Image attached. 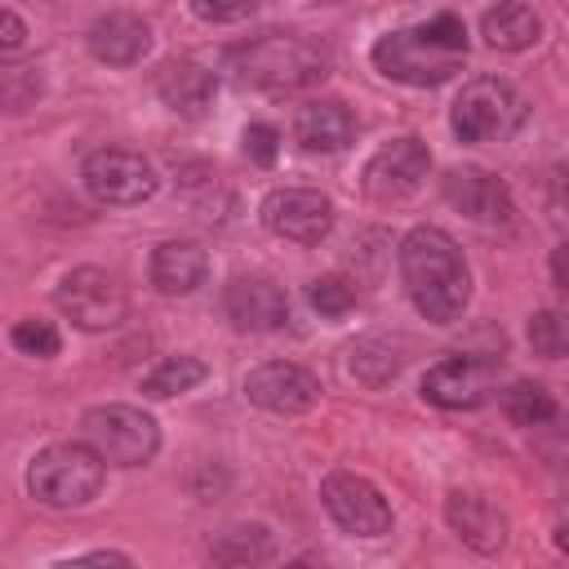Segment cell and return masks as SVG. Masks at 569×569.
<instances>
[{
    "label": "cell",
    "mask_w": 569,
    "mask_h": 569,
    "mask_svg": "<svg viewBox=\"0 0 569 569\" xmlns=\"http://www.w3.org/2000/svg\"><path fill=\"white\" fill-rule=\"evenodd\" d=\"M400 280L418 316L431 325H453L471 302V267L458 249V240L440 227H413L400 240Z\"/></svg>",
    "instance_id": "obj_1"
},
{
    "label": "cell",
    "mask_w": 569,
    "mask_h": 569,
    "mask_svg": "<svg viewBox=\"0 0 569 569\" xmlns=\"http://www.w3.org/2000/svg\"><path fill=\"white\" fill-rule=\"evenodd\" d=\"M369 58L396 84H413V89L445 84L467 62V22L458 13H449V9H440L427 22L396 27V31L378 36Z\"/></svg>",
    "instance_id": "obj_2"
},
{
    "label": "cell",
    "mask_w": 569,
    "mask_h": 569,
    "mask_svg": "<svg viewBox=\"0 0 569 569\" xmlns=\"http://www.w3.org/2000/svg\"><path fill=\"white\" fill-rule=\"evenodd\" d=\"M227 62L240 84L267 93H298L329 76V53L298 31H262L258 40L236 44Z\"/></svg>",
    "instance_id": "obj_3"
},
{
    "label": "cell",
    "mask_w": 569,
    "mask_h": 569,
    "mask_svg": "<svg viewBox=\"0 0 569 569\" xmlns=\"http://www.w3.org/2000/svg\"><path fill=\"white\" fill-rule=\"evenodd\" d=\"M102 485H107V462L80 440L44 445L27 467V493L53 511L89 507L102 493Z\"/></svg>",
    "instance_id": "obj_4"
},
{
    "label": "cell",
    "mask_w": 569,
    "mask_h": 569,
    "mask_svg": "<svg viewBox=\"0 0 569 569\" xmlns=\"http://www.w3.org/2000/svg\"><path fill=\"white\" fill-rule=\"evenodd\" d=\"M525 120H529V102L502 76H480V80L462 84V93L453 98V111H449L458 142H507L511 133H520Z\"/></svg>",
    "instance_id": "obj_5"
},
{
    "label": "cell",
    "mask_w": 569,
    "mask_h": 569,
    "mask_svg": "<svg viewBox=\"0 0 569 569\" xmlns=\"http://www.w3.org/2000/svg\"><path fill=\"white\" fill-rule=\"evenodd\" d=\"M80 445L107 467H142L160 453V427L138 405H93L80 418Z\"/></svg>",
    "instance_id": "obj_6"
},
{
    "label": "cell",
    "mask_w": 569,
    "mask_h": 569,
    "mask_svg": "<svg viewBox=\"0 0 569 569\" xmlns=\"http://www.w3.org/2000/svg\"><path fill=\"white\" fill-rule=\"evenodd\" d=\"M53 302L84 333H107V329H116L129 316L124 284L111 271H102V267H76V271H67L58 280V289H53Z\"/></svg>",
    "instance_id": "obj_7"
},
{
    "label": "cell",
    "mask_w": 569,
    "mask_h": 569,
    "mask_svg": "<svg viewBox=\"0 0 569 569\" xmlns=\"http://www.w3.org/2000/svg\"><path fill=\"white\" fill-rule=\"evenodd\" d=\"M80 178H84V187H89V196L98 204H120V209L151 200L156 187H160L156 164L133 147H98V151H89L84 164H80Z\"/></svg>",
    "instance_id": "obj_8"
},
{
    "label": "cell",
    "mask_w": 569,
    "mask_h": 569,
    "mask_svg": "<svg viewBox=\"0 0 569 569\" xmlns=\"http://www.w3.org/2000/svg\"><path fill=\"white\" fill-rule=\"evenodd\" d=\"M427 173H431V151H427V142L413 138V133H400V138L382 142V147L365 160L360 187H365L369 200L396 204V200H409V196L427 182Z\"/></svg>",
    "instance_id": "obj_9"
},
{
    "label": "cell",
    "mask_w": 569,
    "mask_h": 569,
    "mask_svg": "<svg viewBox=\"0 0 569 569\" xmlns=\"http://www.w3.org/2000/svg\"><path fill=\"white\" fill-rule=\"evenodd\" d=\"M320 502L329 520L351 538H382L391 533V502L382 489L356 471H329L320 480Z\"/></svg>",
    "instance_id": "obj_10"
},
{
    "label": "cell",
    "mask_w": 569,
    "mask_h": 569,
    "mask_svg": "<svg viewBox=\"0 0 569 569\" xmlns=\"http://www.w3.org/2000/svg\"><path fill=\"white\" fill-rule=\"evenodd\" d=\"M258 218L289 244H320L333 231V200L316 187H276L262 196Z\"/></svg>",
    "instance_id": "obj_11"
},
{
    "label": "cell",
    "mask_w": 569,
    "mask_h": 569,
    "mask_svg": "<svg viewBox=\"0 0 569 569\" xmlns=\"http://www.w3.org/2000/svg\"><path fill=\"white\" fill-rule=\"evenodd\" d=\"M498 360L493 356H445L422 373V400L440 409H480L493 396Z\"/></svg>",
    "instance_id": "obj_12"
},
{
    "label": "cell",
    "mask_w": 569,
    "mask_h": 569,
    "mask_svg": "<svg viewBox=\"0 0 569 569\" xmlns=\"http://www.w3.org/2000/svg\"><path fill=\"white\" fill-rule=\"evenodd\" d=\"M244 396H249V405H258L267 413L293 418V413L316 409L320 378L307 365H293V360H262L258 369L244 373Z\"/></svg>",
    "instance_id": "obj_13"
},
{
    "label": "cell",
    "mask_w": 569,
    "mask_h": 569,
    "mask_svg": "<svg viewBox=\"0 0 569 569\" xmlns=\"http://www.w3.org/2000/svg\"><path fill=\"white\" fill-rule=\"evenodd\" d=\"M222 311L240 333H276L289 325V293L271 276H231L222 289Z\"/></svg>",
    "instance_id": "obj_14"
},
{
    "label": "cell",
    "mask_w": 569,
    "mask_h": 569,
    "mask_svg": "<svg viewBox=\"0 0 569 569\" xmlns=\"http://www.w3.org/2000/svg\"><path fill=\"white\" fill-rule=\"evenodd\" d=\"M440 191H445V200H449L458 213H467L471 222H485V227L511 222V213H516V200H511L507 182H502L498 173L480 169V164H458V169H449V173L440 178Z\"/></svg>",
    "instance_id": "obj_15"
},
{
    "label": "cell",
    "mask_w": 569,
    "mask_h": 569,
    "mask_svg": "<svg viewBox=\"0 0 569 569\" xmlns=\"http://www.w3.org/2000/svg\"><path fill=\"white\" fill-rule=\"evenodd\" d=\"M84 49L107 67H133V62H142L151 53V27L133 9H111V13L89 22Z\"/></svg>",
    "instance_id": "obj_16"
},
{
    "label": "cell",
    "mask_w": 569,
    "mask_h": 569,
    "mask_svg": "<svg viewBox=\"0 0 569 569\" xmlns=\"http://www.w3.org/2000/svg\"><path fill=\"white\" fill-rule=\"evenodd\" d=\"M156 98L173 116L200 120V116H209V107L218 98V76L209 67H200L196 58H169L156 67Z\"/></svg>",
    "instance_id": "obj_17"
},
{
    "label": "cell",
    "mask_w": 569,
    "mask_h": 569,
    "mask_svg": "<svg viewBox=\"0 0 569 569\" xmlns=\"http://www.w3.org/2000/svg\"><path fill=\"white\" fill-rule=\"evenodd\" d=\"M445 520L449 529L480 556H498L507 542V516L476 489H453L445 498Z\"/></svg>",
    "instance_id": "obj_18"
},
{
    "label": "cell",
    "mask_w": 569,
    "mask_h": 569,
    "mask_svg": "<svg viewBox=\"0 0 569 569\" xmlns=\"http://www.w3.org/2000/svg\"><path fill=\"white\" fill-rule=\"evenodd\" d=\"M293 138L302 151H347L356 142V116L342 98H311L293 111Z\"/></svg>",
    "instance_id": "obj_19"
},
{
    "label": "cell",
    "mask_w": 569,
    "mask_h": 569,
    "mask_svg": "<svg viewBox=\"0 0 569 569\" xmlns=\"http://www.w3.org/2000/svg\"><path fill=\"white\" fill-rule=\"evenodd\" d=\"M147 276L160 293L178 298V293H196L209 276V253L200 240H160L151 249V262H147Z\"/></svg>",
    "instance_id": "obj_20"
},
{
    "label": "cell",
    "mask_w": 569,
    "mask_h": 569,
    "mask_svg": "<svg viewBox=\"0 0 569 569\" xmlns=\"http://www.w3.org/2000/svg\"><path fill=\"white\" fill-rule=\"evenodd\" d=\"M204 551H209L213 569H253V565L276 556V538H271L267 525L240 520V525H222L218 533H209Z\"/></svg>",
    "instance_id": "obj_21"
},
{
    "label": "cell",
    "mask_w": 569,
    "mask_h": 569,
    "mask_svg": "<svg viewBox=\"0 0 569 569\" xmlns=\"http://www.w3.org/2000/svg\"><path fill=\"white\" fill-rule=\"evenodd\" d=\"M480 36H485L489 49L520 53V49L542 40V18L533 13V4H493L480 18Z\"/></svg>",
    "instance_id": "obj_22"
},
{
    "label": "cell",
    "mask_w": 569,
    "mask_h": 569,
    "mask_svg": "<svg viewBox=\"0 0 569 569\" xmlns=\"http://www.w3.org/2000/svg\"><path fill=\"white\" fill-rule=\"evenodd\" d=\"M347 369H351L356 382H365V387L378 391V387H387L405 369V342L400 338H387V333H369V338L351 342Z\"/></svg>",
    "instance_id": "obj_23"
},
{
    "label": "cell",
    "mask_w": 569,
    "mask_h": 569,
    "mask_svg": "<svg viewBox=\"0 0 569 569\" xmlns=\"http://www.w3.org/2000/svg\"><path fill=\"white\" fill-rule=\"evenodd\" d=\"M44 98V67L27 58H0V111L18 116Z\"/></svg>",
    "instance_id": "obj_24"
},
{
    "label": "cell",
    "mask_w": 569,
    "mask_h": 569,
    "mask_svg": "<svg viewBox=\"0 0 569 569\" xmlns=\"http://www.w3.org/2000/svg\"><path fill=\"white\" fill-rule=\"evenodd\" d=\"M204 360H196V356H164L151 373H142V391L151 396V400H169V396H182V391H191V387H200L204 382Z\"/></svg>",
    "instance_id": "obj_25"
},
{
    "label": "cell",
    "mask_w": 569,
    "mask_h": 569,
    "mask_svg": "<svg viewBox=\"0 0 569 569\" xmlns=\"http://www.w3.org/2000/svg\"><path fill=\"white\" fill-rule=\"evenodd\" d=\"M502 413H507L516 427H542V422L556 418V396H551L542 382L520 378V382H511V387L502 391Z\"/></svg>",
    "instance_id": "obj_26"
},
{
    "label": "cell",
    "mask_w": 569,
    "mask_h": 569,
    "mask_svg": "<svg viewBox=\"0 0 569 569\" xmlns=\"http://www.w3.org/2000/svg\"><path fill=\"white\" fill-rule=\"evenodd\" d=\"M307 298H311V307H316L325 320H342V316L360 302L356 280H347V276H320V280H311Z\"/></svg>",
    "instance_id": "obj_27"
},
{
    "label": "cell",
    "mask_w": 569,
    "mask_h": 569,
    "mask_svg": "<svg viewBox=\"0 0 569 569\" xmlns=\"http://www.w3.org/2000/svg\"><path fill=\"white\" fill-rule=\"evenodd\" d=\"M9 342H13L22 356H36V360H53V356L62 351V333H58L49 320H40V316L18 320V325L9 329Z\"/></svg>",
    "instance_id": "obj_28"
},
{
    "label": "cell",
    "mask_w": 569,
    "mask_h": 569,
    "mask_svg": "<svg viewBox=\"0 0 569 569\" xmlns=\"http://www.w3.org/2000/svg\"><path fill=\"white\" fill-rule=\"evenodd\" d=\"M529 342L542 360H560L569 351V333H565V316L560 311H533L529 316Z\"/></svg>",
    "instance_id": "obj_29"
},
{
    "label": "cell",
    "mask_w": 569,
    "mask_h": 569,
    "mask_svg": "<svg viewBox=\"0 0 569 569\" xmlns=\"http://www.w3.org/2000/svg\"><path fill=\"white\" fill-rule=\"evenodd\" d=\"M244 156L253 160V164H262V169H271L276 164V156H280V129L276 124H267V120H253V124H244Z\"/></svg>",
    "instance_id": "obj_30"
},
{
    "label": "cell",
    "mask_w": 569,
    "mask_h": 569,
    "mask_svg": "<svg viewBox=\"0 0 569 569\" xmlns=\"http://www.w3.org/2000/svg\"><path fill=\"white\" fill-rule=\"evenodd\" d=\"M53 569H138V565H133V556H124V551H116V547H98V551L58 560Z\"/></svg>",
    "instance_id": "obj_31"
},
{
    "label": "cell",
    "mask_w": 569,
    "mask_h": 569,
    "mask_svg": "<svg viewBox=\"0 0 569 569\" xmlns=\"http://www.w3.org/2000/svg\"><path fill=\"white\" fill-rule=\"evenodd\" d=\"M253 0H240V4H204V0H196L191 4V13L200 18V22H244V18H253Z\"/></svg>",
    "instance_id": "obj_32"
},
{
    "label": "cell",
    "mask_w": 569,
    "mask_h": 569,
    "mask_svg": "<svg viewBox=\"0 0 569 569\" xmlns=\"http://www.w3.org/2000/svg\"><path fill=\"white\" fill-rule=\"evenodd\" d=\"M27 44V22L13 9H0V58Z\"/></svg>",
    "instance_id": "obj_33"
},
{
    "label": "cell",
    "mask_w": 569,
    "mask_h": 569,
    "mask_svg": "<svg viewBox=\"0 0 569 569\" xmlns=\"http://www.w3.org/2000/svg\"><path fill=\"white\" fill-rule=\"evenodd\" d=\"M280 569H329V560H320V556H293Z\"/></svg>",
    "instance_id": "obj_34"
},
{
    "label": "cell",
    "mask_w": 569,
    "mask_h": 569,
    "mask_svg": "<svg viewBox=\"0 0 569 569\" xmlns=\"http://www.w3.org/2000/svg\"><path fill=\"white\" fill-rule=\"evenodd\" d=\"M551 276H556V289H565V253L556 249V258H551Z\"/></svg>",
    "instance_id": "obj_35"
}]
</instances>
